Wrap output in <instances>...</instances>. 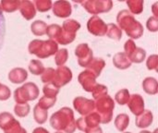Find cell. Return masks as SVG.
Here are the masks:
<instances>
[{
    "instance_id": "obj_31",
    "label": "cell",
    "mask_w": 158,
    "mask_h": 133,
    "mask_svg": "<svg viewBox=\"0 0 158 133\" xmlns=\"http://www.w3.org/2000/svg\"><path fill=\"white\" fill-rule=\"evenodd\" d=\"M29 70L33 75L39 76V75L43 74V72L44 70V67L40 60L32 59V60H31V62L29 64Z\"/></svg>"
},
{
    "instance_id": "obj_42",
    "label": "cell",
    "mask_w": 158,
    "mask_h": 133,
    "mask_svg": "<svg viewBox=\"0 0 158 133\" xmlns=\"http://www.w3.org/2000/svg\"><path fill=\"white\" fill-rule=\"evenodd\" d=\"M11 91L10 89L2 83H0V101H6L10 98Z\"/></svg>"
},
{
    "instance_id": "obj_50",
    "label": "cell",
    "mask_w": 158,
    "mask_h": 133,
    "mask_svg": "<svg viewBox=\"0 0 158 133\" xmlns=\"http://www.w3.org/2000/svg\"><path fill=\"white\" fill-rule=\"evenodd\" d=\"M55 133H63V132H60V131H57V132H55Z\"/></svg>"
},
{
    "instance_id": "obj_40",
    "label": "cell",
    "mask_w": 158,
    "mask_h": 133,
    "mask_svg": "<svg viewBox=\"0 0 158 133\" xmlns=\"http://www.w3.org/2000/svg\"><path fill=\"white\" fill-rule=\"evenodd\" d=\"M146 66L149 70H156L158 71V56L157 55H151L146 61Z\"/></svg>"
},
{
    "instance_id": "obj_47",
    "label": "cell",
    "mask_w": 158,
    "mask_h": 133,
    "mask_svg": "<svg viewBox=\"0 0 158 133\" xmlns=\"http://www.w3.org/2000/svg\"><path fill=\"white\" fill-rule=\"evenodd\" d=\"M32 133H50V132H49L47 130H45L44 128L39 127V128L34 129V131H32Z\"/></svg>"
},
{
    "instance_id": "obj_6",
    "label": "cell",
    "mask_w": 158,
    "mask_h": 133,
    "mask_svg": "<svg viewBox=\"0 0 158 133\" xmlns=\"http://www.w3.org/2000/svg\"><path fill=\"white\" fill-rule=\"evenodd\" d=\"M87 12L97 16L101 13L109 12L113 7V2L111 0H87L81 2Z\"/></svg>"
},
{
    "instance_id": "obj_9",
    "label": "cell",
    "mask_w": 158,
    "mask_h": 133,
    "mask_svg": "<svg viewBox=\"0 0 158 133\" xmlns=\"http://www.w3.org/2000/svg\"><path fill=\"white\" fill-rule=\"evenodd\" d=\"M87 29L94 36H105L107 31V24L98 16H92L87 22Z\"/></svg>"
},
{
    "instance_id": "obj_19",
    "label": "cell",
    "mask_w": 158,
    "mask_h": 133,
    "mask_svg": "<svg viewBox=\"0 0 158 133\" xmlns=\"http://www.w3.org/2000/svg\"><path fill=\"white\" fill-rule=\"evenodd\" d=\"M154 121V115L150 110H144L140 116L136 117L135 124L140 129L148 128Z\"/></svg>"
},
{
    "instance_id": "obj_26",
    "label": "cell",
    "mask_w": 158,
    "mask_h": 133,
    "mask_svg": "<svg viewBox=\"0 0 158 133\" xmlns=\"http://www.w3.org/2000/svg\"><path fill=\"white\" fill-rule=\"evenodd\" d=\"M33 118H34V120L38 124L42 125V124L45 123V121L47 120L48 111L41 108L38 105H36L33 108Z\"/></svg>"
},
{
    "instance_id": "obj_7",
    "label": "cell",
    "mask_w": 158,
    "mask_h": 133,
    "mask_svg": "<svg viewBox=\"0 0 158 133\" xmlns=\"http://www.w3.org/2000/svg\"><path fill=\"white\" fill-rule=\"evenodd\" d=\"M125 54L131 63H142L146 58V51L143 48L137 47L133 40H128L124 44Z\"/></svg>"
},
{
    "instance_id": "obj_32",
    "label": "cell",
    "mask_w": 158,
    "mask_h": 133,
    "mask_svg": "<svg viewBox=\"0 0 158 133\" xmlns=\"http://www.w3.org/2000/svg\"><path fill=\"white\" fill-rule=\"evenodd\" d=\"M130 97H131V94H130V92L129 90L127 89H122V90H119L116 95H115V101L120 105V106H124V105H127L129 100H130Z\"/></svg>"
},
{
    "instance_id": "obj_41",
    "label": "cell",
    "mask_w": 158,
    "mask_h": 133,
    "mask_svg": "<svg viewBox=\"0 0 158 133\" xmlns=\"http://www.w3.org/2000/svg\"><path fill=\"white\" fill-rule=\"evenodd\" d=\"M5 34H6V19L1 11L0 12V49L4 44Z\"/></svg>"
},
{
    "instance_id": "obj_24",
    "label": "cell",
    "mask_w": 158,
    "mask_h": 133,
    "mask_svg": "<svg viewBox=\"0 0 158 133\" xmlns=\"http://www.w3.org/2000/svg\"><path fill=\"white\" fill-rule=\"evenodd\" d=\"M81 29V24L80 22H78L77 20L75 19H66L64 22H63V27H62V30L65 31V32H68V33H70V34H75L76 35V32Z\"/></svg>"
},
{
    "instance_id": "obj_36",
    "label": "cell",
    "mask_w": 158,
    "mask_h": 133,
    "mask_svg": "<svg viewBox=\"0 0 158 133\" xmlns=\"http://www.w3.org/2000/svg\"><path fill=\"white\" fill-rule=\"evenodd\" d=\"M55 76H56V69L52 68H47L44 69L43 74L41 75V81L45 84L52 83L55 80Z\"/></svg>"
},
{
    "instance_id": "obj_21",
    "label": "cell",
    "mask_w": 158,
    "mask_h": 133,
    "mask_svg": "<svg viewBox=\"0 0 158 133\" xmlns=\"http://www.w3.org/2000/svg\"><path fill=\"white\" fill-rule=\"evenodd\" d=\"M106 66V62L101 57H94L91 63L87 67V70H89L91 73H93L95 78H98L103 70V69Z\"/></svg>"
},
{
    "instance_id": "obj_33",
    "label": "cell",
    "mask_w": 158,
    "mask_h": 133,
    "mask_svg": "<svg viewBox=\"0 0 158 133\" xmlns=\"http://www.w3.org/2000/svg\"><path fill=\"white\" fill-rule=\"evenodd\" d=\"M68 57H69V52H68L67 49L63 48V49L58 50L56 53V56H55V63H56V65L58 66V67L64 66L65 63L68 61Z\"/></svg>"
},
{
    "instance_id": "obj_28",
    "label": "cell",
    "mask_w": 158,
    "mask_h": 133,
    "mask_svg": "<svg viewBox=\"0 0 158 133\" xmlns=\"http://www.w3.org/2000/svg\"><path fill=\"white\" fill-rule=\"evenodd\" d=\"M20 1L19 0H3L0 2V8L6 12H14L19 9Z\"/></svg>"
},
{
    "instance_id": "obj_18",
    "label": "cell",
    "mask_w": 158,
    "mask_h": 133,
    "mask_svg": "<svg viewBox=\"0 0 158 133\" xmlns=\"http://www.w3.org/2000/svg\"><path fill=\"white\" fill-rule=\"evenodd\" d=\"M28 78V72L22 68H15L8 73V80L14 84L24 82Z\"/></svg>"
},
{
    "instance_id": "obj_3",
    "label": "cell",
    "mask_w": 158,
    "mask_h": 133,
    "mask_svg": "<svg viewBox=\"0 0 158 133\" xmlns=\"http://www.w3.org/2000/svg\"><path fill=\"white\" fill-rule=\"evenodd\" d=\"M29 53L38 58H47L58 51V44L52 40H33L29 44Z\"/></svg>"
},
{
    "instance_id": "obj_11",
    "label": "cell",
    "mask_w": 158,
    "mask_h": 133,
    "mask_svg": "<svg viewBox=\"0 0 158 133\" xmlns=\"http://www.w3.org/2000/svg\"><path fill=\"white\" fill-rule=\"evenodd\" d=\"M73 106L77 112L81 116H88L95 109V104L94 100L87 99L81 96H78L73 101Z\"/></svg>"
},
{
    "instance_id": "obj_39",
    "label": "cell",
    "mask_w": 158,
    "mask_h": 133,
    "mask_svg": "<svg viewBox=\"0 0 158 133\" xmlns=\"http://www.w3.org/2000/svg\"><path fill=\"white\" fill-rule=\"evenodd\" d=\"M56 102V98H48V97L43 96L42 98H40L39 103L37 105L41 108L45 109V110H48L49 108H51L52 106H55Z\"/></svg>"
},
{
    "instance_id": "obj_4",
    "label": "cell",
    "mask_w": 158,
    "mask_h": 133,
    "mask_svg": "<svg viewBox=\"0 0 158 133\" xmlns=\"http://www.w3.org/2000/svg\"><path fill=\"white\" fill-rule=\"evenodd\" d=\"M96 113L101 118L102 124H108L113 119V112L115 108L114 100L108 95H105L94 101Z\"/></svg>"
},
{
    "instance_id": "obj_10",
    "label": "cell",
    "mask_w": 158,
    "mask_h": 133,
    "mask_svg": "<svg viewBox=\"0 0 158 133\" xmlns=\"http://www.w3.org/2000/svg\"><path fill=\"white\" fill-rule=\"evenodd\" d=\"M75 56L78 58V63L82 68H87L94 58L93 51L87 44H81L75 49Z\"/></svg>"
},
{
    "instance_id": "obj_25",
    "label": "cell",
    "mask_w": 158,
    "mask_h": 133,
    "mask_svg": "<svg viewBox=\"0 0 158 133\" xmlns=\"http://www.w3.org/2000/svg\"><path fill=\"white\" fill-rule=\"evenodd\" d=\"M47 24L43 20L33 21L31 25V31L35 36H43L46 34Z\"/></svg>"
},
{
    "instance_id": "obj_23",
    "label": "cell",
    "mask_w": 158,
    "mask_h": 133,
    "mask_svg": "<svg viewBox=\"0 0 158 133\" xmlns=\"http://www.w3.org/2000/svg\"><path fill=\"white\" fill-rule=\"evenodd\" d=\"M114 123L117 130L120 132H123L126 131V129L130 124V117L127 114H119L115 118Z\"/></svg>"
},
{
    "instance_id": "obj_43",
    "label": "cell",
    "mask_w": 158,
    "mask_h": 133,
    "mask_svg": "<svg viewBox=\"0 0 158 133\" xmlns=\"http://www.w3.org/2000/svg\"><path fill=\"white\" fill-rule=\"evenodd\" d=\"M146 27L149 31L156 32L158 31V19L153 17H150L146 22Z\"/></svg>"
},
{
    "instance_id": "obj_17",
    "label": "cell",
    "mask_w": 158,
    "mask_h": 133,
    "mask_svg": "<svg viewBox=\"0 0 158 133\" xmlns=\"http://www.w3.org/2000/svg\"><path fill=\"white\" fill-rule=\"evenodd\" d=\"M21 15L23 18H25L27 20H31L32 19L35 15H36V9L34 5L32 4V2L31 1H20V5L19 7Z\"/></svg>"
},
{
    "instance_id": "obj_34",
    "label": "cell",
    "mask_w": 158,
    "mask_h": 133,
    "mask_svg": "<svg viewBox=\"0 0 158 133\" xmlns=\"http://www.w3.org/2000/svg\"><path fill=\"white\" fill-rule=\"evenodd\" d=\"M31 106L29 104H17L14 107V113L19 118H25L30 114Z\"/></svg>"
},
{
    "instance_id": "obj_29",
    "label": "cell",
    "mask_w": 158,
    "mask_h": 133,
    "mask_svg": "<svg viewBox=\"0 0 158 133\" xmlns=\"http://www.w3.org/2000/svg\"><path fill=\"white\" fill-rule=\"evenodd\" d=\"M127 5L130 8V12L132 15H139L143 11L144 2L142 0H129L127 1Z\"/></svg>"
},
{
    "instance_id": "obj_48",
    "label": "cell",
    "mask_w": 158,
    "mask_h": 133,
    "mask_svg": "<svg viewBox=\"0 0 158 133\" xmlns=\"http://www.w3.org/2000/svg\"><path fill=\"white\" fill-rule=\"evenodd\" d=\"M140 133H151L150 131H141Z\"/></svg>"
},
{
    "instance_id": "obj_35",
    "label": "cell",
    "mask_w": 158,
    "mask_h": 133,
    "mask_svg": "<svg viewBox=\"0 0 158 133\" xmlns=\"http://www.w3.org/2000/svg\"><path fill=\"white\" fill-rule=\"evenodd\" d=\"M43 93L45 97L56 98V95L59 93V89L56 86H55L53 83H47L44 84V86L43 87Z\"/></svg>"
},
{
    "instance_id": "obj_44",
    "label": "cell",
    "mask_w": 158,
    "mask_h": 133,
    "mask_svg": "<svg viewBox=\"0 0 158 133\" xmlns=\"http://www.w3.org/2000/svg\"><path fill=\"white\" fill-rule=\"evenodd\" d=\"M5 133H27V131L23 128H21V126L19 125V126H17L14 129H12V130H10V131H8Z\"/></svg>"
},
{
    "instance_id": "obj_5",
    "label": "cell",
    "mask_w": 158,
    "mask_h": 133,
    "mask_svg": "<svg viewBox=\"0 0 158 133\" xmlns=\"http://www.w3.org/2000/svg\"><path fill=\"white\" fill-rule=\"evenodd\" d=\"M40 91L33 82H27L14 92V99L17 104H28L29 101H34L38 98Z\"/></svg>"
},
{
    "instance_id": "obj_38",
    "label": "cell",
    "mask_w": 158,
    "mask_h": 133,
    "mask_svg": "<svg viewBox=\"0 0 158 133\" xmlns=\"http://www.w3.org/2000/svg\"><path fill=\"white\" fill-rule=\"evenodd\" d=\"M108 93V90H107V87L105 86V85H102V84H97L95 86V88L93 90L92 92V94H93V97L94 100H97L105 95H106Z\"/></svg>"
},
{
    "instance_id": "obj_20",
    "label": "cell",
    "mask_w": 158,
    "mask_h": 133,
    "mask_svg": "<svg viewBox=\"0 0 158 133\" xmlns=\"http://www.w3.org/2000/svg\"><path fill=\"white\" fill-rule=\"evenodd\" d=\"M113 64L118 69H127L131 67V62L124 52L117 53L113 57Z\"/></svg>"
},
{
    "instance_id": "obj_52",
    "label": "cell",
    "mask_w": 158,
    "mask_h": 133,
    "mask_svg": "<svg viewBox=\"0 0 158 133\" xmlns=\"http://www.w3.org/2000/svg\"><path fill=\"white\" fill-rule=\"evenodd\" d=\"M1 11H2V10H1V8H0V12H1Z\"/></svg>"
},
{
    "instance_id": "obj_45",
    "label": "cell",
    "mask_w": 158,
    "mask_h": 133,
    "mask_svg": "<svg viewBox=\"0 0 158 133\" xmlns=\"http://www.w3.org/2000/svg\"><path fill=\"white\" fill-rule=\"evenodd\" d=\"M85 133H103V131H102L101 127L98 126V127H96V128H93V129L88 130Z\"/></svg>"
},
{
    "instance_id": "obj_30",
    "label": "cell",
    "mask_w": 158,
    "mask_h": 133,
    "mask_svg": "<svg viewBox=\"0 0 158 133\" xmlns=\"http://www.w3.org/2000/svg\"><path fill=\"white\" fill-rule=\"evenodd\" d=\"M61 31H62V27L59 26L58 24H51L47 26V29H46V34L50 38L49 40L55 41L56 43L58 37L60 36Z\"/></svg>"
},
{
    "instance_id": "obj_49",
    "label": "cell",
    "mask_w": 158,
    "mask_h": 133,
    "mask_svg": "<svg viewBox=\"0 0 158 133\" xmlns=\"http://www.w3.org/2000/svg\"><path fill=\"white\" fill-rule=\"evenodd\" d=\"M157 132H158V130H156V131H155L153 133H157Z\"/></svg>"
},
{
    "instance_id": "obj_22",
    "label": "cell",
    "mask_w": 158,
    "mask_h": 133,
    "mask_svg": "<svg viewBox=\"0 0 158 133\" xmlns=\"http://www.w3.org/2000/svg\"><path fill=\"white\" fill-rule=\"evenodd\" d=\"M143 89L149 95H155L158 93V83L156 79L147 77L143 81Z\"/></svg>"
},
{
    "instance_id": "obj_27",
    "label": "cell",
    "mask_w": 158,
    "mask_h": 133,
    "mask_svg": "<svg viewBox=\"0 0 158 133\" xmlns=\"http://www.w3.org/2000/svg\"><path fill=\"white\" fill-rule=\"evenodd\" d=\"M108 38L119 41L122 38V31L114 23H109L107 24V31L106 34Z\"/></svg>"
},
{
    "instance_id": "obj_1",
    "label": "cell",
    "mask_w": 158,
    "mask_h": 133,
    "mask_svg": "<svg viewBox=\"0 0 158 133\" xmlns=\"http://www.w3.org/2000/svg\"><path fill=\"white\" fill-rule=\"evenodd\" d=\"M76 120L73 110L69 107H62L50 118L51 127L57 131L66 133H73L76 131Z\"/></svg>"
},
{
    "instance_id": "obj_51",
    "label": "cell",
    "mask_w": 158,
    "mask_h": 133,
    "mask_svg": "<svg viewBox=\"0 0 158 133\" xmlns=\"http://www.w3.org/2000/svg\"><path fill=\"white\" fill-rule=\"evenodd\" d=\"M124 133H131V132H124Z\"/></svg>"
},
{
    "instance_id": "obj_16",
    "label": "cell",
    "mask_w": 158,
    "mask_h": 133,
    "mask_svg": "<svg viewBox=\"0 0 158 133\" xmlns=\"http://www.w3.org/2000/svg\"><path fill=\"white\" fill-rule=\"evenodd\" d=\"M20 125L18 120L8 112L0 113V129L4 131V132L12 130L13 128Z\"/></svg>"
},
{
    "instance_id": "obj_8",
    "label": "cell",
    "mask_w": 158,
    "mask_h": 133,
    "mask_svg": "<svg viewBox=\"0 0 158 133\" xmlns=\"http://www.w3.org/2000/svg\"><path fill=\"white\" fill-rule=\"evenodd\" d=\"M75 123L76 129H78L81 131L86 132L90 129L98 127L101 123V118L99 115L94 111L93 113L89 114L88 116H85L84 118H80L79 119H77Z\"/></svg>"
},
{
    "instance_id": "obj_46",
    "label": "cell",
    "mask_w": 158,
    "mask_h": 133,
    "mask_svg": "<svg viewBox=\"0 0 158 133\" xmlns=\"http://www.w3.org/2000/svg\"><path fill=\"white\" fill-rule=\"evenodd\" d=\"M158 3L157 2H156L154 5H153V6H152V11H153V14H154V17L155 18H158Z\"/></svg>"
},
{
    "instance_id": "obj_15",
    "label": "cell",
    "mask_w": 158,
    "mask_h": 133,
    "mask_svg": "<svg viewBox=\"0 0 158 133\" xmlns=\"http://www.w3.org/2000/svg\"><path fill=\"white\" fill-rule=\"evenodd\" d=\"M53 13L58 18H68L71 15L72 8L71 5L68 1H56L54 6H52Z\"/></svg>"
},
{
    "instance_id": "obj_14",
    "label": "cell",
    "mask_w": 158,
    "mask_h": 133,
    "mask_svg": "<svg viewBox=\"0 0 158 133\" xmlns=\"http://www.w3.org/2000/svg\"><path fill=\"white\" fill-rule=\"evenodd\" d=\"M128 106L131 112L136 117L140 116L144 111V100L140 94H132L128 102Z\"/></svg>"
},
{
    "instance_id": "obj_2",
    "label": "cell",
    "mask_w": 158,
    "mask_h": 133,
    "mask_svg": "<svg viewBox=\"0 0 158 133\" xmlns=\"http://www.w3.org/2000/svg\"><path fill=\"white\" fill-rule=\"evenodd\" d=\"M117 21L118 28L125 31L127 35L131 39H139L143 34V27L140 21H138L134 16L127 9L121 10L117 16Z\"/></svg>"
},
{
    "instance_id": "obj_37",
    "label": "cell",
    "mask_w": 158,
    "mask_h": 133,
    "mask_svg": "<svg viewBox=\"0 0 158 133\" xmlns=\"http://www.w3.org/2000/svg\"><path fill=\"white\" fill-rule=\"evenodd\" d=\"M35 9L40 12H46L52 8V1L50 0H36L34 1Z\"/></svg>"
},
{
    "instance_id": "obj_13",
    "label": "cell",
    "mask_w": 158,
    "mask_h": 133,
    "mask_svg": "<svg viewBox=\"0 0 158 133\" xmlns=\"http://www.w3.org/2000/svg\"><path fill=\"white\" fill-rule=\"evenodd\" d=\"M78 81H79L80 84L82 86L83 90L88 93H92L93 90L97 85L95 76L87 69L81 72V74L78 77Z\"/></svg>"
},
{
    "instance_id": "obj_12",
    "label": "cell",
    "mask_w": 158,
    "mask_h": 133,
    "mask_svg": "<svg viewBox=\"0 0 158 133\" xmlns=\"http://www.w3.org/2000/svg\"><path fill=\"white\" fill-rule=\"evenodd\" d=\"M72 80V72L69 69V68L66 66H61L58 67L56 69V76L55 80L52 82L55 86H56L58 89L61 87L67 85L69 82H70Z\"/></svg>"
}]
</instances>
